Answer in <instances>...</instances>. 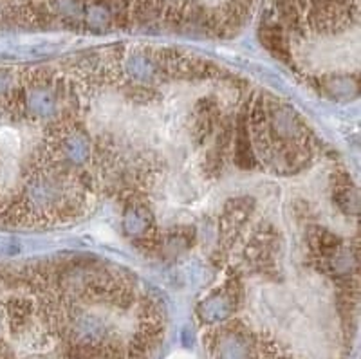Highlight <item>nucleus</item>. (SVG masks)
Returning <instances> with one entry per match:
<instances>
[{
    "label": "nucleus",
    "mask_w": 361,
    "mask_h": 359,
    "mask_svg": "<svg viewBox=\"0 0 361 359\" xmlns=\"http://www.w3.org/2000/svg\"><path fill=\"white\" fill-rule=\"evenodd\" d=\"M260 42L264 44L266 49L280 58L282 61L291 60V53H289L288 40L283 37V29L279 24H266L260 28Z\"/></svg>",
    "instance_id": "obj_1"
}]
</instances>
